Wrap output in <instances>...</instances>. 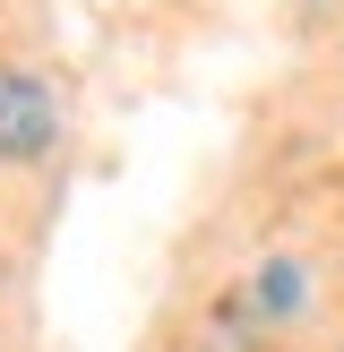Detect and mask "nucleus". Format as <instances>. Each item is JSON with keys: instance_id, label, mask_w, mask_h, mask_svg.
Returning <instances> with one entry per match:
<instances>
[{"instance_id": "1", "label": "nucleus", "mask_w": 344, "mask_h": 352, "mask_svg": "<svg viewBox=\"0 0 344 352\" xmlns=\"http://www.w3.org/2000/svg\"><path fill=\"white\" fill-rule=\"evenodd\" d=\"M52 138H61V103L34 69L0 60V164H43Z\"/></svg>"}, {"instance_id": "2", "label": "nucleus", "mask_w": 344, "mask_h": 352, "mask_svg": "<svg viewBox=\"0 0 344 352\" xmlns=\"http://www.w3.org/2000/svg\"><path fill=\"white\" fill-rule=\"evenodd\" d=\"M301 309H310V267L301 258H267L241 284V318H301Z\"/></svg>"}]
</instances>
